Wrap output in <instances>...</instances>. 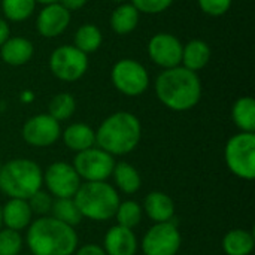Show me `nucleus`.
Masks as SVG:
<instances>
[{
    "mask_svg": "<svg viewBox=\"0 0 255 255\" xmlns=\"http://www.w3.org/2000/svg\"><path fill=\"white\" fill-rule=\"evenodd\" d=\"M154 91L161 105L175 112L197 106L202 99V81L196 72L182 66L163 70L154 82Z\"/></svg>",
    "mask_w": 255,
    "mask_h": 255,
    "instance_id": "nucleus-1",
    "label": "nucleus"
},
{
    "mask_svg": "<svg viewBox=\"0 0 255 255\" xmlns=\"http://www.w3.org/2000/svg\"><path fill=\"white\" fill-rule=\"evenodd\" d=\"M25 244L31 255H73L78 250V235L73 227L46 215L27 227Z\"/></svg>",
    "mask_w": 255,
    "mask_h": 255,
    "instance_id": "nucleus-2",
    "label": "nucleus"
},
{
    "mask_svg": "<svg viewBox=\"0 0 255 255\" xmlns=\"http://www.w3.org/2000/svg\"><path fill=\"white\" fill-rule=\"evenodd\" d=\"M142 137L139 118L127 111H118L103 120L96 130V146L112 157L133 152Z\"/></svg>",
    "mask_w": 255,
    "mask_h": 255,
    "instance_id": "nucleus-3",
    "label": "nucleus"
},
{
    "mask_svg": "<svg viewBox=\"0 0 255 255\" xmlns=\"http://www.w3.org/2000/svg\"><path fill=\"white\" fill-rule=\"evenodd\" d=\"M43 185V170L28 158H12L1 164L0 191L9 199L27 200Z\"/></svg>",
    "mask_w": 255,
    "mask_h": 255,
    "instance_id": "nucleus-4",
    "label": "nucleus"
},
{
    "mask_svg": "<svg viewBox=\"0 0 255 255\" xmlns=\"http://www.w3.org/2000/svg\"><path fill=\"white\" fill-rule=\"evenodd\" d=\"M82 218L91 221H109L120 205V194L108 181L84 182L73 196Z\"/></svg>",
    "mask_w": 255,
    "mask_h": 255,
    "instance_id": "nucleus-5",
    "label": "nucleus"
},
{
    "mask_svg": "<svg viewBox=\"0 0 255 255\" xmlns=\"http://www.w3.org/2000/svg\"><path fill=\"white\" fill-rule=\"evenodd\" d=\"M224 160L235 176L253 181L255 178V133L239 131L232 136L224 148Z\"/></svg>",
    "mask_w": 255,
    "mask_h": 255,
    "instance_id": "nucleus-6",
    "label": "nucleus"
},
{
    "mask_svg": "<svg viewBox=\"0 0 255 255\" xmlns=\"http://www.w3.org/2000/svg\"><path fill=\"white\" fill-rule=\"evenodd\" d=\"M111 79L117 91L127 97L142 96L149 87L148 70L133 58L118 60L111 70Z\"/></svg>",
    "mask_w": 255,
    "mask_h": 255,
    "instance_id": "nucleus-7",
    "label": "nucleus"
},
{
    "mask_svg": "<svg viewBox=\"0 0 255 255\" xmlns=\"http://www.w3.org/2000/svg\"><path fill=\"white\" fill-rule=\"evenodd\" d=\"M51 73L63 82H76L88 70V55L73 45L55 48L48 61Z\"/></svg>",
    "mask_w": 255,
    "mask_h": 255,
    "instance_id": "nucleus-8",
    "label": "nucleus"
},
{
    "mask_svg": "<svg viewBox=\"0 0 255 255\" xmlns=\"http://www.w3.org/2000/svg\"><path fill=\"white\" fill-rule=\"evenodd\" d=\"M115 163V157L99 146H93L78 152L72 161V166L85 182H102L112 176Z\"/></svg>",
    "mask_w": 255,
    "mask_h": 255,
    "instance_id": "nucleus-9",
    "label": "nucleus"
},
{
    "mask_svg": "<svg viewBox=\"0 0 255 255\" xmlns=\"http://www.w3.org/2000/svg\"><path fill=\"white\" fill-rule=\"evenodd\" d=\"M182 245V236L176 223H157L142 238L143 255H176Z\"/></svg>",
    "mask_w": 255,
    "mask_h": 255,
    "instance_id": "nucleus-10",
    "label": "nucleus"
},
{
    "mask_svg": "<svg viewBox=\"0 0 255 255\" xmlns=\"http://www.w3.org/2000/svg\"><path fill=\"white\" fill-rule=\"evenodd\" d=\"M82 179L73 169L72 163L55 161L43 172V184L54 199H69L76 194Z\"/></svg>",
    "mask_w": 255,
    "mask_h": 255,
    "instance_id": "nucleus-11",
    "label": "nucleus"
},
{
    "mask_svg": "<svg viewBox=\"0 0 255 255\" xmlns=\"http://www.w3.org/2000/svg\"><path fill=\"white\" fill-rule=\"evenodd\" d=\"M21 136L30 146L48 148L61 137V126L51 115L37 114L24 123Z\"/></svg>",
    "mask_w": 255,
    "mask_h": 255,
    "instance_id": "nucleus-12",
    "label": "nucleus"
},
{
    "mask_svg": "<svg viewBox=\"0 0 255 255\" xmlns=\"http://www.w3.org/2000/svg\"><path fill=\"white\" fill-rule=\"evenodd\" d=\"M182 42L172 33H155L146 46L151 61L163 70L181 66L182 60Z\"/></svg>",
    "mask_w": 255,
    "mask_h": 255,
    "instance_id": "nucleus-13",
    "label": "nucleus"
},
{
    "mask_svg": "<svg viewBox=\"0 0 255 255\" xmlns=\"http://www.w3.org/2000/svg\"><path fill=\"white\" fill-rule=\"evenodd\" d=\"M72 13L58 1L45 4L36 18V30L42 37L52 39L63 34L70 25Z\"/></svg>",
    "mask_w": 255,
    "mask_h": 255,
    "instance_id": "nucleus-14",
    "label": "nucleus"
},
{
    "mask_svg": "<svg viewBox=\"0 0 255 255\" xmlns=\"http://www.w3.org/2000/svg\"><path fill=\"white\" fill-rule=\"evenodd\" d=\"M102 248L106 255H136L139 241L133 230L117 224L106 232Z\"/></svg>",
    "mask_w": 255,
    "mask_h": 255,
    "instance_id": "nucleus-15",
    "label": "nucleus"
},
{
    "mask_svg": "<svg viewBox=\"0 0 255 255\" xmlns=\"http://www.w3.org/2000/svg\"><path fill=\"white\" fill-rule=\"evenodd\" d=\"M33 221L31 209L27 200L22 199H9L4 205H1V223L6 229L22 232Z\"/></svg>",
    "mask_w": 255,
    "mask_h": 255,
    "instance_id": "nucleus-16",
    "label": "nucleus"
},
{
    "mask_svg": "<svg viewBox=\"0 0 255 255\" xmlns=\"http://www.w3.org/2000/svg\"><path fill=\"white\" fill-rule=\"evenodd\" d=\"M34 54L33 42L22 36H10L0 46V58L3 63L18 67L27 64Z\"/></svg>",
    "mask_w": 255,
    "mask_h": 255,
    "instance_id": "nucleus-17",
    "label": "nucleus"
},
{
    "mask_svg": "<svg viewBox=\"0 0 255 255\" xmlns=\"http://www.w3.org/2000/svg\"><path fill=\"white\" fill-rule=\"evenodd\" d=\"M142 211L154 223H167L175 217V202L163 191H151L143 202Z\"/></svg>",
    "mask_w": 255,
    "mask_h": 255,
    "instance_id": "nucleus-18",
    "label": "nucleus"
},
{
    "mask_svg": "<svg viewBox=\"0 0 255 255\" xmlns=\"http://www.w3.org/2000/svg\"><path fill=\"white\" fill-rule=\"evenodd\" d=\"M211 55L212 51L208 42L202 39H191L182 46L181 66L197 73L199 70H203L209 64Z\"/></svg>",
    "mask_w": 255,
    "mask_h": 255,
    "instance_id": "nucleus-19",
    "label": "nucleus"
},
{
    "mask_svg": "<svg viewBox=\"0 0 255 255\" xmlns=\"http://www.w3.org/2000/svg\"><path fill=\"white\" fill-rule=\"evenodd\" d=\"M64 145L73 152H82L96 146V130L85 123H73L61 131Z\"/></svg>",
    "mask_w": 255,
    "mask_h": 255,
    "instance_id": "nucleus-20",
    "label": "nucleus"
},
{
    "mask_svg": "<svg viewBox=\"0 0 255 255\" xmlns=\"http://www.w3.org/2000/svg\"><path fill=\"white\" fill-rule=\"evenodd\" d=\"M139 18H140V13L130 1L118 3V6L111 13L109 25L112 31H115L117 34L126 36L136 30L139 24Z\"/></svg>",
    "mask_w": 255,
    "mask_h": 255,
    "instance_id": "nucleus-21",
    "label": "nucleus"
},
{
    "mask_svg": "<svg viewBox=\"0 0 255 255\" xmlns=\"http://www.w3.org/2000/svg\"><path fill=\"white\" fill-rule=\"evenodd\" d=\"M254 247V235L245 229H233L223 238V251L226 255H251Z\"/></svg>",
    "mask_w": 255,
    "mask_h": 255,
    "instance_id": "nucleus-22",
    "label": "nucleus"
},
{
    "mask_svg": "<svg viewBox=\"0 0 255 255\" xmlns=\"http://www.w3.org/2000/svg\"><path fill=\"white\" fill-rule=\"evenodd\" d=\"M112 178L115 181L117 188L124 194H134L142 187V178L134 166L127 161L115 163Z\"/></svg>",
    "mask_w": 255,
    "mask_h": 255,
    "instance_id": "nucleus-23",
    "label": "nucleus"
},
{
    "mask_svg": "<svg viewBox=\"0 0 255 255\" xmlns=\"http://www.w3.org/2000/svg\"><path fill=\"white\" fill-rule=\"evenodd\" d=\"M232 118L236 127L245 133H255V100L251 96L239 97L232 108Z\"/></svg>",
    "mask_w": 255,
    "mask_h": 255,
    "instance_id": "nucleus-24",
    "label": "nucleus"
},
{
    "mask_svg": "<svg viewBox=\"0 0 255 255\" xmlns=\"http://www.w3.org/2000/svg\"><path fill=\"white\" fill-rule=\"evenodd\" d=\"M103 42V34L96 24H82L73 37V46L84 54L96 52Z\"/></svg>",
    "mask_w": 255,
    "mask_h": 255,
    "instance_id": "nucleus-25",
    "label": "nucleus"
},
{
    "mask_svg": "<svg viewBox=\"0 0 255 255\" xmlns=\"http://www.w3.org/2000/svg\"><path fill=\"white\" fill-rule=\"evenodd\" d=\"M52 218L64 223L66 226H70V227H76L81 224V221L84 220L73 197H69V199H54V203H52V208H51V214H49Z\"/></svg>",
    "mask_w": 255,
    "mask_h": 255,
    "instance_id": "nucleus-26",
    "label": "nucleus"
},
{
    "mask_svg": "<svg viewBox=\"0 0 255 255\" xmlns=\"http://www.w3.org/2000/svg\"><path fill=\"white\" fill-rule=\"evenodd\" d=\"M36 4L34 0H1L0 7L7 21L22 22L33 15Z\"/></svg>",
    "mask_w": 255,
    "mask_h": 255,
    "instance_id": "nucleus-27",
    "label": "nucleus"
},
{
    "mask_svg": "<svg viewBox=\"0 0 255 255\" xmlns=\"http://www.w3.org/2000/svg\"><path fill=\"white\" fill-rule=\"evenodd\" d=\"M75 111H76V100L69 93L55 94L48 105V115H51L58 123L72 118Z\"/></svg>",
    "mask_w": 255,
    "mask_h": 255,
    "instance_id": "nucleus-28",
    "label": "nucleus"
},
{
    "mask_svg": "<svg viewBox=\"0 0 255 255\" xmlns=\"http://www.w3.org/2000/svg\"><path fill=\"white\" fill-rule=\"evenodd\" d=\"M142 217H143L142 206L134 200L120 202L117 212L114 215V218H117L118 226H123V227L130 229V230H133L134 227H137L140 224Z\"/></svg>",
    "mask_w": 255,
    "mask_h": 255,
    "instance_id": "nucleus-29",
    "label": "nucleus"
},
{
    "mask_svg": "<svg viewBox=\"0 0 255 255\" xmlns=\"http://www.w3.org/2000/svg\"><path fill=\"white\" fill-rule=\"evenodd\" d=\"M24 241L19 232L0 229V255H19Z\"/></svg>",
    "mask_w": 255,
    "mask_h": 255,
    "instance_id": "nucleus-30",
    "label": "nucleus"
},
{
    "mask_svg": "<svg viewBox=\"0 0 255 255\" xmlns=\"http://www.w3.org/2000/svg\"><path fill=\"white\" fill-rule=\"evenodd\" d=\"M27 203L31 209V214L33 215H37V217H46L51 214V208H52V203H54V197L45 191V190H39L36 191L33 196H30L27 199Z\"/></svg>",
    "mask_w": 255,
    "mask_h": 255,
    "instance_id": "nucleus-31",
    "label": "nucleus"
},
{
    "mask_svg": "<svg viewBox=\"0 0 255 255\" xmlns=\"http://www.w3.org/2000/svg\"><path fill=\"white\" fill-rule=\"evenodd\" d=\"M130 3L137 9L139 13L157 15L167 10L173 0H130Z\"/></svg>",
    "mask_w": 255,
    "mask_h": 255,
    "instance_id": "nucleus-32",
    "label": "nucleus"
},
{
    "mask_svg": "<svg viewBox=\"0 0 255 255\" xmlns=\"http://www.w3.org/2000/svg\"><path fill=\"white\" fill-rule=\"evenodd\" d=\"M197 3L203 13L209 16H223L230 10L233 0H197Z\"/></svg>",
    "mask_w": 255,
    "mask_h": 255,
    "instance_id": "nucleus-33",
    "label": "nucleus"
},
{
    "mask_svg": "<svg viewBox=\"0 0 255 255\" xmlns=\"http://www.w3.org/2000/svg\"><path fill=\"white\" fill-rule=\"evenodd\" d=\"M73 255H106L103 248L100 245H96V244H87L84 247H81L79 250L75 251Z\"/></svg>",
    "mask_w": 255,
    "mask_h": 255,
    "instance_id": "nucleus-34",
    "label": "nucleus"
},
{
    "mask_svg": "<svg viewBox=\"0 0 255 255\" xmlns=\"http://www.w3.org/2000/svg\"><path fill=\"white\" fill-rule=\"evenodd\" d=\"M87 1H88V0H58V3H60L63 7H66L70 13L75 12V10L82 9V7L87 4Z\"/></svg>",
    "mask_w": 255,
    "mask_h": 255,
    "instance_id": "nucleus-35",
    "label": "nucleus"
},
{
    "mask_svg": "<svg viewBox=\"0 0 255 255\" xmlns=\"http://www.w3.org/2000/svg\"><path fill=\"white\" fill-rule=\"evenodd\" d=\"M10 37V27L6 19L0 18V46Z\"/></svg>",
    "mask_w": 255,
    "mask_h": 255,
    "instance_id": "nucleus-36",
    "label": "nucleus"
},
{
    "mask_svg": "<svg viewBox=\"0 0 255 255\" xmlns=\"http://www.w3.org/2000/svg\"><path fill=\"white\" fill-rule=\"evenodd\" d=\"M36 3H39V4H51V3H57L58 0H34Z\"/></svg>",
    "mask_w": 255,
    "mask_h": 255,
    "instance_id": "nucleus-37",
    "label": "nucleus"
},
{
    "mask_svg": "<svg viewBox=\"0 0 255 255\" xmlns=\"http://www.w3.org/2000/svg\"><path fill=\"white\" fill-rule=\"evenodd\" d=\"M3 227V223H1V205H0V229Z\"/></svg>",
    "mask_w": 255,
    "mask_h": 255,
    "instance_id": "nucleus-38",
    "label": "nucleus"
},
{
    "mask_svg": "<svg viewBox=\"0 0 255 255\" xmlns=\"http://www.w3.org/2000/svg\"><path fill=\"white\" fill-rule=\"evenodd\" d=\"M111 1H115V3H124V1H127V0H111Z\"/></svg>",
    "mask_w": 255,
    "mask_h": 255,
    "instance_id": "nucleus-39",
    "label": "nucleus"
},
{
    "mask_svg": "<svg viewBox=\"0 0 255 255\" xmlns=\"http://www.w3.org/2000/svg\"><path fill=\"white\" fill-rule=\"evenodd\" d=\"M0 169H1V161H0Z\"/></svg>",
    "mask_w": 255,
    "mask_h": 255,
    "instance_id": "nucleus-40",
    "label": "nucleus"
}]
</instances>
